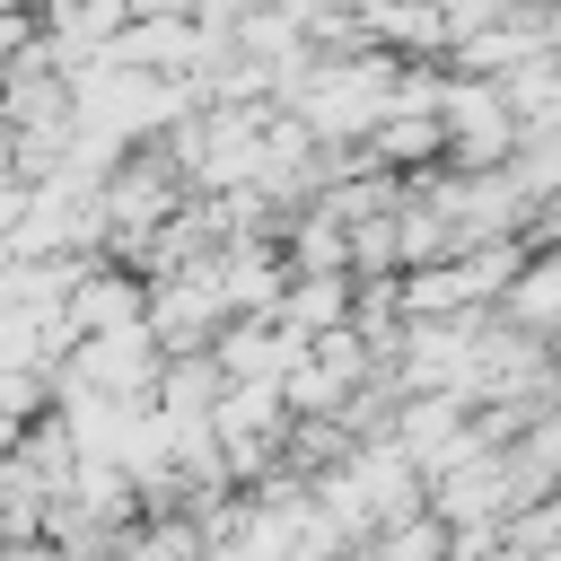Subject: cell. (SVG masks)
I'll list each match as a JSON object with an SVG mask.
<instances>
[{
    "mask_svg": "<svg viewBox=\"0 0 561 561\" xmlns=\"http://www.w3.org/2000/svg\"><path fill=\"white\" fill-rule=\"evenodd\" d=\"M508 307H517V316H535V324H552V316H561V263L526 272V280L508 289Z\"/></svg>",
    "mask_w": 561,
    "mask_h": 561,
    "instance_id": "1",
    "label": "cell"
},
{
    "mask_svg": "<svg viewBox=\"0 0 561 561\" xmlns=\"http://www.w3.org/2000/svg\"><path fill=\"white\" fill-rule=\"evenodd\" d=\"M149 9H175V18H245V0H149Z\"/></svg>",
    "mask_w": 561,
    "mask_h": 561,
    "instance_id": "2",
    "label": "cell"
},
{
    "mask_svg": "<svg viewBox=\"0 0 561 561\" xmlns=\"http://www.w3.org/2000/svg\"><path fill=\"white\" fill-rule=\"evenodd\" d=\"M552 368H561V333H552Z\"/></svg>",
    "mask_w": 561,
    "mask_h": 561,
    "instance_id": "3",
    "label": "cell"
}]
</instances>
